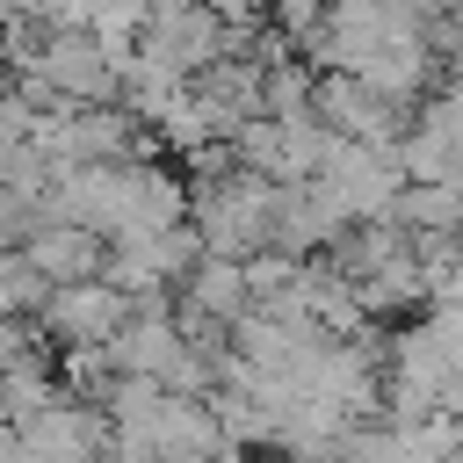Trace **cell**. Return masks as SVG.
<instances>
[{"label":"cell","instance_id":"cell-1","mask_svg":"<svg viewBox=\"0 0 463 463\" xmlns=\"http://www.w3.org/2000/svg\"><path fill=\"white\" fill-rule=\"evenodd\" d=\"M123 318H130L123 289H109V282H72V289H51V297H43L36 333L58 340V354H65V347H109V340L123 333Z\"/></svg>","mask_w":463,"mask_h":463},{"label":"cell","instance_id":"cell-2","mask_svg":"<svg viewBox=\"0 0 463 463\" xmlns=\"http://www.w3.org/2000/svg\"><path fill=\"white\" fill-rule=\"evenodd\" d=\"M29 72H43L72 109H116V101H123L116 65H109V51H101L87 29H51V43H43V58H36Z\"/></svg>","mask_w":463,"mask_h":463},{"label":"cell","instance_id":"cell-3","mask_svg":"<svg viewBox=\"0 0 463 463\" xmlns=\"http://www.w3.org/2000/svg\"><path fill=\"white\" fill-rule=\"evenodd\" d=\"M14 260H22L43 289H72V282H101L109 246H101L94 232H80V224H65V217H36V232L14 246Z\"/></svg>","mask_w":463,"mask_h":463},{"label":"cell","instance_id":"cell-4","mask_svg":"<svg viewBox=\"0 0 463 463\" xmlns=\"http://www.w3.org/2000/svg\"><path fill=\"white\" fill-rule=\"evenodd\" d=\"M174 304L232 333V326L253 311V289H246V268H239V260H210V253H203V260L188 268V282L174 289Z\"/></svg>","mask_w":463,"mask_h":463},{"label":"cell","instance_id":"cell-5","mask_svg":"<svg viewBox=\"0 0 463 463\" xmlns=\"http://www.w3.org/2000/svg\"><path fill=\"white\" fill-rule=\"evenodd\" d=\"M391 224L405 239H427V232H463V195L441 188V181H405L398 203H391Z\"/></svg>","mask_w":463,"mask_h":463},{"label":"cell","instance_id":"cell-6","mask_svg":"<svg viewBox=\"0 0 463 463\" xmlns=\"http://www.w3.org/2000/svg\"><path fill=\"white\" fill-rule=\"evenodd\" d=\"M260 22H268V36H282L289 51H304L318 36V22H326V0H268Z\"/></svg>","mask_w":463,"mask_h":463},{"label":"cell","instance_id":"cell-7","mask_svg":"<svg viewBox=\"0 0 463 463\" xmlns=\"http://www.w3.org/2000/svg\"><path fill=\"white\" fill-rule=\"evenodd\" d=\"M427 311H463V260H456V268L434 282V304H427Z\"/></svg>","mask_w":463,"mask_h":463},{"label":"cell","instance_id":"cell-8","mask_svg":"<svg viewBox=\"0 0 463 463\" xmlns=\"http://www.w3.org/2000/svg\"><path fill=\"white\" fill-rule=\"evenodd\" d=\"M239 463H246V456H239Z\"/></svg>","mask_w":463,"mask_h":463}]
</instances>
